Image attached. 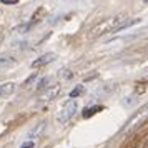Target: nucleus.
Returning <instances> with one entry per match:
<instances>
[{
	"instance_id": "obj_1",
	"label": "nucleus",
	"mask_w": 148,
	"mask_h": 148,
	"mask_svg": "<svg viewBox=\"0 0 148 148\" xmlns=\"http://www.w3.org/2000/svg\"><path fill=\"white\" fill-rule=\"evenodd\" d=\"M140 18H128L127 15H115L112 18H107L101 23L95 25L92 28V34L90 37H100L103 34H115V32H120V30H125V28L132 27L135 23H138Z\"/></svg>"
},
{
	"instance_id": "obj_2",
	"label": "nucleus",
	"mask_w": 148,
	"mask_h": 148,
	"mask_svg": "<svg viewBox=\"0 0 148 148\" xmlns=\"http://www.w3.org/2000/svg\"><path fill=\"white\" fill-rule=\"evenodd\" d=\"M147 120H148V103H145L136 113H133L130 118H128V121L125 123V127L121 128V133H130V132L135 130L136 127L143 125Z\"/></svg>"
},
{
	"instance_id": "obj_3",
	"label": "nucleus",
	"mask_w": 148,
	"mask_h": 148,
	"mask_svg": "<svg viewBox=\"0 0 148 148\" xmlns=\"http://www.w3.org/2000/svg\"><path fill=\"white\" fill-rule=\"evenodd\" d=\"M77 110H78V103H77L75 100H68L67 103L62 107V110L58 112V115H57L58 123L65 125L67 121H70V120H72V116L77 113Z\"/></svg>"
},
{
	"instance_id": "obj_4",
	"label": "nucleus",
	"mask_w": 148,
	"mask_h": 148,
	"mask_svg": "<svg viewBox=\"0 0 148 148\" xmlns=\"http://www.w3.org/2000/svg\"><path fill=\"white\" fill-rule=\"evenodd\" d=\"M55 57H57V55H55L53 52H50V53L42 55V57H38L37 60H34V62H32V67H34V68L45 67V65H48V63H52V62L55 60Z\"/></svg>"
},
{
	"instance_id": "obj_5",
	"label": "nucleus",
	"mask_w": 148,
	"mask_h": 148,
	"mask_svg": "<svg viewBox=\"0 0 148 148\" xmlns=\"http://www.w3.org/2000/svg\"><path fill=\"white\" fill-rule=\"evenodd\" d=\"M15 83L14 82H7V83H2L0 85V97H7V95H12L15 92Z\"/></svg>"
},
{
	"instance_id": "obj_6",
	"label": "nucleus",
	"mask_w": 148,
	"mask_h": 148,
	"mask_svg": "<svg viewBox=\"0 0 148 148\" xmlns=\"http://www.w3.org/2000/svg\"><path fill=\"white\" fill-rule=\"evenodd\" d=\"M17 60H15L14 57H7V55H2L0 57V70H7V68L14 67Z\"/></svg>"
},
{
	"instance_id": "obj_7",
	"label": "nucleus",
	"mask_w": 148,
	"mask_h": 148,
	"mask_svg": "<svg viewBox=\"0 0 148 148\" xmlns=\"http://www.w3.org/2000/svg\"><path fill=\"white\" fill-rule=\"evenodd\" d=\"M58 93H60V85H55V87L45 90L43 95H42V98H43V100H52V98H55Z\"/></svg>"
},
{
	"instance_id": "obj_8",
	"label": "nucleus",
	"mask_w": 148,
	"mask_h": 148,
	"mask_svg": "<svg viewBox=\"0 0 148 148\" xmlns=\"http://www.w3.org/2000/svg\"><path fill=\"white\" fill-rule=\"evenodd\" d=\"M101 110H103V107H101V105H93V107H90V108H87V110H83V116H85V118H90L92 115L98 113V112H101Z\"/></svg>"
},
{
	"instance_id": "obj_9",
	"label": "nucleus",
	"mask_w": 148,
	"mask_h": 148,
	"mask_svg": "<svg viewBox=\"0 0 148 148\" xmlns=\"http://www.w3.org/2000/svg\"><path fill=\"white\" fill-rule=\"evenodd\" d=\"M43 128H45V121H40V123H38V125H37V127H35L34 130L28 133V136H30V138H35V136H37V135L40 133L42 130H43Z\"/></svg>"
},
{
	"instance_id": "obj_10",
	"label": "nucleus",
	"mask_w": 148,
	"mask_h": 148,
	"mask_svg": "<svg viewBox=\"0 0 148 148\" xmlns=\"http://www.w3.org/2000/svg\"><path fill=\"white\" fill-rule=\"evenodd\" d=\"M83 92H85V88L82 87V85H78V87H75L73 90L70 92V100H72V98H75V97H78V95H82Z\"/></svg>"
},
{
	"instance_id": "obj_11",
	"label": "nucleus",
	"mask_w": 148,
	"mask_h": 148,
	"mask_svg": "<svg viewBox=\"0 0 148 148\" xmlns=\"http://www.w3.org/2000/svg\"><path fill=\"white\" fill-rule=\"evenodd\" d=\"M50 80H52L50 77H45V78H42L40 83L37 85V88H38V90H43V88H47L48 85H50Z\"/></svg>"
},
{
	"instance_id": "obj_12",
	"label": "nucleus",
	"mask_w": 148,
	"mask_h": 148,
	"mask_svg": "<svg viewBox=\"0 0 148 148\" xmlns=\"http://www.w3.org/2000/svg\"><path fill=\"white\" fill-rule=\"evenodd\" d=\"M32 27H34V25H32V23L28 22V23H23V25H20V27H17L15 30H17L18 34H25V32H28V30H30Z\"/></svg>"
},
{
	"instance_id": "obj_13",
	"label": "nucleus",
	"mask_w": 148,
	"mask_h": 148,
	"mask_svg": "<svg viewBox=\"0 0 148 148\" xmlns=\"http://www.w3.org/2000/svg\"><path fill=\"white\" fill-rule=\"evenodd\" d=\"M2 3H5V5H15V3H18V0H2Z\"/></svg>"
},
{
	"instance_id": "obj_14",
	"label": "nucleus",
	"mask_w": 148,
	"mask_h": 148,
	"mask_svg": "<svg viewBox=\"0 0 148 148\" xmlns=\"http://www.w3.org/2000/svg\"><path fill=\"white\" fill-rule=\"evenodd\" d=\"M34 80H35V75H32V77H28L27 80H25V83H23V87H28V85H30V83H32Z\"/></svg>"
},
{
	"instance_id": "obj_15",
	"label": "nucleus",
	"mask_w": 148,
	"mask_h": 148,
	"mask_svg": "<svg viewBox=\"0 0 148 148\" xmlns=\"http://www.w3.org/2000/svg\"><path fill=\"white\" fill-rule=\"evenodd\" d=\"M20 148H34V141H32V140H30V141H25V143H23Z\"/></svg>"
},
{
	"instance_id": "obj_16",
	"label": "nucleus",
	"mask_w": 148,
	"mask_h": 148,
	"mask_svg": "<svg viewBox=\"0 0 148 148\" xmlns=\"http://www.w3.org/2000/svg\"><path fill=\"white\" fill-rule=\"evenodd\" d=\"M145 3H148V0H145Z\"/></svg>"
}]
</instances>
